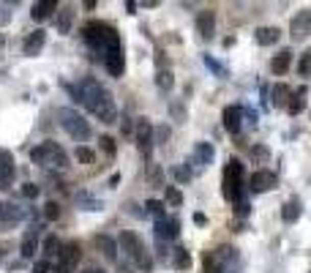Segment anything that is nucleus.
I'll return each mask as SVG.
<instances>
[{
  "label": "nucleus",
  "instance_id": "f257e3e1",
  "mask_svg": "<svg viewBox=\"0 0 311 273\" xmlns=\"http://www.w3.org/2000/svg\"><path fill=\"white\" fill-rule=\"evenodd\" d=\"M30 158H33L36 164H41V167H58V170L68 167L66 150H63L58 142H52V140H46V142H41V145H36L33 150H30Z\"/></svg>",
  "mask_w": 311,
  "mask_h": 273
},
{
  "label": "nucleus",
  "instance_id": "f03ea898",
  "mask_svg": "<svg viewBox=\"0 0 311 273\" xmlns=\"http://www.w3.org/2000/svg\"><path fill=\"white\" fill-rule=\"evenodd\" d=\"M58 123L63 126V131H68V136H74L77 142H85L87 136H90V123H87L77 109L60 107L58 109Z\"/></svg>",
  "mask_w": 311,
  "mask_h": 273
},
{
  "label": "nucleus",
  "instance_id": "7ed1b4c3",
  "mask_svg": "<svg viewBox=\"0 0 311 273\" xmlns=\"http://www.w3.org/2000/svg\"><path fill=\"white\" fill-rule=\"evenodd\" d=\"M117 243H121V248H123V254L129 257V260H134L137 262V268H142V270H150L153 268V260H150V254L145 252V246H142V240L134 235V232H121V240H117Z\"/></svg>",
  "mask_w": 311,
  "mask_h": 273
},
{
  "label": "nucleus",
  "instance_id": "20e7f679",
  "mask_svg": "<svg viewBox=\"0 0 311 273\" xmlns=\"http://www.w3.org/2000/svg\"><path fill=\"white\" fill-rule=\"evenodd\" d=\"M243 164L237 162V158H229L227 162V170H224V183H221V191H224V199H229V202H241L243 197Z\"/></svg>",
  "mask_w": 311,
  "mask_h": 273
},
{
  "label": "nucleus",
  "instance_id": "39448f33",
  "mask_svg": "<svg viewBox=\"0 0 311 273\" xmlns=\"http://www.w3.org/2000/svg\"><path fill=\"white\" fill-rule=\"evenodd\" d=\"M77 96H79V101L85 104V107H95V104H99V99L104 96V87L95 82V79H82V82H79V87H77Z\"/></svg>",
  "mask_w": 311,
  "mask_h": 273
},
{
  "label": "nucleus",
  "instance_id": "423d86ee",
  "mask_svg": "<svg viewBox=\"0 0 311 273\" xmlns=\"http://www.w3.org/2000/svg\"><path fill=\"white\" fill-rule=\"evenodd\" d=\"M93 112L101 118V123H115L117 120V109H115V101H112V96H109L107 90H104V96L99 99V104L93 107Z\"/></svg>",
  "mask_w": 311,
  "mask_h": 273
},
{
  "label": "nucleus",
  "instance_id": "0eeeda50",
  "mask_svg": "<svg viewBox=\"0 0 311 273\" xmlns=\"http://www.w3.org/2000/svg\"><path fill=\"white\" fill-rule=\"evenodd\" d=\"M273 186H276V175L270 172V170H257V172H251V178H249V189H251V191L262 194V191H268V189H273Z\"/></svg>",
  "mask_w": 311,
  "mask_h": 273
},
{
  "label": "nucleus",
  "instance_id": "6e6552de",
  "mask_svg": "<svg viewBox=\"0 0 311 273\" xmlns=\"http://www.w3.org/2000/svg\"><path fill=\"white\" fill-rule=\"evenodd\" d=\"M104 66L112 77H123V50L121 47H109L107 52H104Z\"/></svg>",
  "mask_w": 311,
  "mask_h": 273
},
{
  "label": "nucleus",
  "instance_id": "1a4fd4ad",
  "mask_svg": "<svg viewBox=\"0 0 311 273\" xmlns=\"http://www.w3.org/2000/svg\"><path fill=\"white\" fill-rule=\"evenodd\" d=\"M308 33H311V11L303 9V11H298V17L292 19V38L298 41V38H306Z\"/></svg>",
  "mask_w": 311,
  "mask_h": 273
},
{
  "label": "nucleus",
  "instance_id": "9d476101",
  "mask_svg": "<svg viewBox=\"0 0 311 273\" xmlns=\"http://www.w3.org/2000/svg\"><path fill=\"white\" fill-rule=\"evenodd\" d=\"M134 136H137L139 150L148 156V153H150V142H153V126H150V120L142 118L139 123H137V134H134Z\"/></svg>",
  "mask_w": 311,
  "mask_h": 273
},
{
  "label": "nucleus",
  "instance_id": "9b49d317",
  "mask_svg": "<svg viewBox=\"0 0 311 273\" xmlns=\"http://www.w3.org/2000/svg\"><path fill=\"white\" fill-rule=\"evenodd\" d=\"M60 257V268L66 270V268H74V265L79 262V257H82V248H79L77 240H71V243L63 246V252L58 254Z\"/></svg>",
  "mask_w": 311,
  "mask_h": 273
},
{
  "label": "nucleus",
  "instance_id": "f8f14e48",
  "mask_svg": "<svg viewBox=\"0 0 311 273\" xmlns=\"http://www.w3.org/2000/svg\"><path fill=\"white\" fill-rule=\"evenodd\" d=\"M213 28H216V14H213L210 9L199 11L197 14V33L202 38H210L213 36Z\"/></svg>",
  "mask_w": 311,
  "mask_h": 273
},
{
  "label": "nucleus",
  "instance_id": "ddd939ff",
  "mask_svg": "<svg viewBox=\"0 0 311 273\" xmlns=\"http://www.w3.org/2000/svg\"><path fill=\"white\" fill-rule=\"evenodd\" d=\"M178 232H180V221L178 219H158L156 221V238L158 240H172V238H178Z\"/></svg>",
  "mask_w": 311,
  "mask_h": 273
},
{
  "label": "nucleus",
  "instance_id": "4468645a",
  "mask_svg": "<svg viewBox=\"0 0 311 273\" xmlns=\"http://www.w3.org/2000/svg\"><path fill=\"white\" fill-rule=\"evenodd\" d=\"M14 178V158L9 150H0V189H9Z\"/></svg>",
  "mask_w": 311,
  "mask_h": 273
},
{
  "label": "nucleus",
  "instance_id": "2eb2a0df",
  "mask_svg": "<svg viewBox=\"0 0 311 273\" xmlns=\"http://www.w3.org/2000/svg\"><path fill=\"white\" fill-rule=\"evenodd\" d=\"M278 38H281V30L278 28H257L254 30V41L259 47H270V44H276Z\"/></svg>",
  "mask_w": 311,
  "mask_h": 273
},
{
  "label": "nucleus",
  "instance_id": "dca6fc26",
  "mask_svg": "<svg viewBox=\"0 0 311 273\" xmlns=\"http://www.w3.org/2000/svg\"><path fill=\"white\" fill-rule=\"evenodd\" d=\"M95 246L101 248V254L107 257L109 262H115V260H117V243H115V240L109 238V235H99V238H95Z\"/></svg>",
  "mask_w": 311,
  "mask_h": 273
},
{
  "label": "nucleus",
  "instance_id": "f3484780",
  "mask_svg": "<svg viewBox=\"0 0 311 273\" xmlns=\"http://www.w3.org/2000/svg\"><path fill=\"white\" fill-rule=\"evenodd\" d=\"M224 128L229 134L241 131V107H227L224 109Z\"/></svg>",
  "mask_w": 311,
  "mask_h": 273
},
{
  "label": "nucleus",
  "instance_id": "a211bd4d",
  "mask_svg": "<svg viewBox=\"0 0 311 273\" xmlns=\"http://www.w3.org/2000/svg\"><path fill=\"white\" fill-rule=\"evenodd\" d=\"M44 41H46V33H44V30H33V33L25 38V47H22V50H25V55H36V52L44 47Z\"/></svg>",
  "mask_w": 311,
  "mask_h": 273
},
{
  "label": "nucleus",
  "instance_id": "6ab92c4d",
  "mask_svg": "<svg viewBox=\"0 0 311 273\" xmlns=\"http://www.w3.org/2000/svg\"><path fill=\"white\" fill-rule=\"evenodd\" d=\"M194 162H197L199 167H205V164L213 162V145H210V142H197V148H194Z\"/></svg>",
  "mask_w": 311,
  "mask_h": 273
},
{
  "label": "nucleus",
  "instance_id": "aec40b11",
  "mask_svg": "<svg viewBox=\"0 0 311 273\" xmlns=\"http://www.w3.org/2000/svg\"><path fill=\"white\" fill-rule=\"evenodd\" d=\"M52 11H58V3H55V0H41V3H36V6H33V11H30V14H33V19L41 22V19L50 17Z\"/></svg>",
  "mask_w": 311,
  "mask_h": 273
},
{
  "label": "nucleus",
  "instance_id": "412c9836",
  "mask_svg": "<svg viewBox=\"0 0 311 273\" xmlns=\"http://www.w3.org/2000/svg\"><path fill=\"white\" fill-rule=\"evenodd\" d=\"M71 22H74V9L66 6V9L58 11V33H68L71 30Z\"/></svg>",
  "mask_w": 311,
  "mask_h": 273
},
{
  "label": "nucleus",
  "instance_id": "4be33fe9",
  "mask_svg": "<svg viewBox=\"0 0 311 273\" xmlns=\"http://www.w3.org/2000/svg\"><path fill=\"white\" fill-rule=\"evenodd\" d=\"M298 216H300V202H298V199H290V202H284V208H281V219H284L286 224L298 221Z\"/></svg>",
  "mask_w": 311,
  "mask_h": 273
},
{
  "label": "nucleus",
  "instance_id": "5701e85b",
  "mask_svg": "<svg viewBox=\"0 0 311 273\" xmlns=\"http://www.w3.org/2000/svg\"><path fill=\"white\" fill-rule=\"evenodd\" d=\"M290 63H292V52H290V50H284V52H278V55H276L270 66H273L276 74H284V71L290 69Z\"/></svg>",
  "mask_w": 311,
  "mask_h": 273
},
{
  "label": "nucleus",
  "instance_id": "b1692460",
  "mask_svg": "<svg viewBox=\"0 0 311 273\" xmlns=\"http://www.w3.org/2000/svg\"><path fill=\"white\" fill-rule=\"evenodd\" d=\"M303 96H306V90H300V93H292L290 104H286V112H290V115H300V112L306 109V99H303Z\"/></svg>",
  "mask_w": 311,
  "mask_h": 273
},
{
  "label": "nucleus",
  "instance_id": "393cba45",
  "mask_svg": "<svg viewBox=\"0 0 311 273\" xmlns=\"http://www.w3.org/2000/svg\"><path fill=\"white\" fill-rule=\"evenodd\" d=\"M290 99H292V90L286 85H276L273 87V104L276 107H281V104H290Z\"/></svg>",
  "mask_w": 311,
  "mask_h": 273
},
{
  "label": "nucleus",
  "instance_id": "a878e982",
  "mask_svg": "<svg viewBox=\"0 0 311 273\" xmlns=\"http://www.w3.org/2000/svg\"><path fill=\"white\" fill-rule=\"evenodd\" d=\"M164 202H170L172 208H180L183 205V194L175 186H164Z\"/></svg>",
  "mask_w": 311,
  "mask_h": 273
},
{
  "label": "nucleus",
  "instance_id": "bb28decb",
  "mask_svg": "<svg viewBox=\"0 0 311 273\" xmlns=\"http://www.w3.org/2000/svg\"><path fill=\"white\" fill-rule=\"evenodd\" d=\"M74 158L79 164H93L95 162V153L90 148H85V145H77V150H74Z\"/></svg>",
  "mask_w": 311,
  "mask_h": 273
},
{
  "label": "nucleus",
  "instance_id": "cd10ccee",
  "mask_svg": "<svg viewBox=\"0 0 311 273\" xmlns=\"http://www.w3.org/2000/svg\"><path fill=\"white\" fill-rule=\"evenodd\" d=\"M191 265V254L186 252V248H175V268L178 270H186Z\"/></svg>",
  "mask_w": 311,
  "mask_h": 273
},
{
  "label": "nucleus",
  "instance_id": "c85d7f7f",
  "mask_svg": "<svg viewBox=\"0 0 311 273\" xmlns=\"http://www.w3.org/2000/svg\"><path fill=\"white\" fill-rule=\"evenodd\" d=\"M298 71H300L303 77H311V47L300 55V60H298Z\"/></svg>",
  "mask_w": 311,
  "mask_h": 273
},
{
  "label": "nucleus",
  "instance_id": "c756f323",
  "mask_svg": "<svg viewBox=\"0 0 311 273\" xmlns=\"http://www.w3.org/2000/svg\"><path fill=\"white\" fill-rule=\"evenodd\" d=\"M145 208H148L150 216H156V219H164V202H161V199H148Z\"/></svg>",
  "mask_w": 311,
  "mask_h": 273
},
{
  "label": "nucleus",
  "instance_id": "7c9ffc66",
  "mask_svg": "<svg viewBox=\"0 0 311 273\" xmlns=\"http://www.w3.org/2000/svg\"><path fill=\"white\" fill-rule=\"evenodd\" d=\"M44 219H46V221L60 219V205L55 202V199H52V202H46V205H44Z\"/></svg>",
  "mask_w": 311,
  "mask_h": 273
},
{
  "label": "nucleus",
  "instance_id": "2f4dec72",
  "mask_svg": "<svg viewBox=\"0 0 311 273\" xmlns=\"http://www.w3.org/2000/svg\"><path fill=\"white\" fill-rule=\"evenodd\" d=\"M36 246H38L36 235H28L25 240H22V257H33L36 254Z\"/></svg>",
  "mask_w": 311,
  "mask_h": 273
},
{
  "label": "nucleus",
  "instance_id": "473e14b6",
  "mask_svg": "<svg viewBox=\"0 0 311 273\" xmlns=\"http://www.w3.org/2000/svg\"><path fill=\"white\" fill-rule=\"evenodd\" d=\"M101 150H104V153H107L109 158H112L115 153H117V148H115V140H112V136H101Z\"/></svg>",
  "mask_w": 311,
  "mask_h": 273
},
{
  "label": "nucleus",
  "instance_id": "72a5a7b5",
  "mask_svg": "<svg viewBox=\"0 0 311 273\" xmlns=\"http://www.w3.org/2000/svg\"><path fill=\"white\" fill-rule=\"evenodd\" d=\"M156 82H158V87H161V90H170L172 82H175V79H172V71H158V79H156Z\"/></svg>",
  "mask_w": 311,
  "mask_h": 273
},
{
  "label": "nucleus",
  "instance_id": "f704fd0d",
  "mask_svg": "<svg viewBox=\"0 0 311 273\" xmlns=\"http://www.w3.org/2000/svg\"><path fill=\"white\" fill-rule=\"evenodd\" d=\"M44 252L46 254H60V243H58V238H55V235H50L44 240Z\"/></svg>",
  "mask_w": 311,
  "mask_h": 273
},
{
  "label": "nucleus",
  "instance_id": "c9c22d12",
  "mask_svg": "<svg viewBox=\"0 0 311 273\" xmlns=\"http://www.w3.org/2000/svg\"><path fill=\"white\" fill-rule=\"evenodd\" d=\"M22 194H25L28 199H33V197H38V186L36 183H25V186H22Z\"/></svg>",
  "mask_w": 311,
  "mask_h": 273
},
{
  "label": "nucleus",
  "instance_id": "e433bc0d",
  "mask_svg": "<svg viewBox=\"0 0 311 273\" xmlns=\"http://www.w3.org/2000/svg\"><path fill=\"white\" fill-rule=\"evenodd\" d=\"M172 175H175L178 180H191V172L186 170V167H175V170H172Z\"/></svg>",
  "mask_w": 311,
  "mask_h": 273
},
{
  "label": "nucleus",
  "instance_id": "4c0bfd02",
  "mask_svg": "<svg viewBox=\"0 0 311 273\" xmlns=\"http://www.w3.org/2000/svg\"><path fill=\"white\" fill-rule=\"evenodd\" d=\"M251 156H254V158H259V162H265V158H268V148H262V145H259V148H254V150H251Z\"/></svg>",
  "mask_w": 311,
  "mask_h": 273
},
{
  "label": "nucleus",
  "instance_id": "58836bf2",
  "mask_svg": "<svg viewBox=\"0 0 311 273\" xmlns=\"http://www.w3.org/2000/svg\"><path fill=\"white\" fill-rule=\"evenodd\" d=\"M52 270V265L46 262V260H41V262H36V273H50Z\"/></svg>",
  "mask_w": 311,
  "mask_h": 273
},
{
  "label": "nucleus",
  "instance_id": "ea45409f",
  "mask_svg": "<svg viewBox=\"0 0 311 273\" xmlns=\"http://www.w3.org/2000/svg\"><path fill=\"white\" fill-rule=\"evenodd\" d=\"M235 211H237V216H246V213H249V205H246L243 199H241V202H237V208H235Z\"/></svg>",
  "mask_w": 311,
  "mask_h": 273
},
{
  "label": "nucleus",
  "instance_id": "a19ab883",
  "mask_svg": "<svg viewBox=\"0 0 311 273\" xmlns=\"http://www.w3.org/2000/svg\"><path fill=\"white\" fill-rule=\"evenodd\" d=\"M194 221L202 227V224H207V216H205V213H194Z\"/></svg>",
  "mask_w": 311,
  "mask_h": 273
},
{
  "label": "nucleus",
  "instance_id": "79ce46f5",
  "mask_svg": "<svg viewBox=\"0 0 311 273\" xmlns=\"http://www.w3.org/2000/svg\"><path fill=\"white\" fill-rule=\"evenodd\" d=\"M131 131V123H129V118H123V134H129Z\"/></svg>",
  "mask_w": 311,
  "mask_h": 273
},
{
  "label": "nucleus",
  "instance_id": "37998d69",
  "mask_svg": "<svg viewBox=\"0 0 311 273\" xmlns=\"http://www.w3.org/2000/svg\"><path fill=\"white\" fill-rule=\"evenodd\" d=\"M85 273H107V270H101V268H87Z\"/></svg>",
  "mask_w": 311,
  "mask_h": 273
},
{
  "label": "nucleus",
  "instance_id": "c03bdc74",
  "mask_svg": "<svg viewBox=\"0 0 311 273\" xmlns=\"http://www.w3.org/2000/svg\"><path fill=\"white\" fill-rule=\"evenodd\" d=\"M0 216H3V205H0Z\"/></svg>",
  "mask_w": 311,
  "mask_h": 273
}]
</instances>
